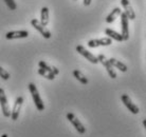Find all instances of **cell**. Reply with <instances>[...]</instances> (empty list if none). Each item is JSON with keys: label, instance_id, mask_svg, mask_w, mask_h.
<instances>
[{"label": "cell", "instance_id": "cell-1", "mask_svg": "<svg viewBox=\"0 0 146 137\" xmlns=\"http://www.w3.org/2000/svg\"><path fill=\"white\" fill-rule=\"evenodd\" d=\"M29 90H30L31 95H32V98H33V101H34V103H35L36 109L38 110V111H44V101H42V99H41V97H40L36 86H35L33 82L29 83Z\"/></svg>", "mask_w": 146, "mask_h": 137}, {"label": "cell", "instance_id": "cell-2", "mask_svg": "<svg viewBox=\"0 0 146 137\" xmlns=\"http://www.w3.org/2000/svg\"><path fill=\"white\" fill-rule=\"evenodd\" d=\"M96 58H98L99 62H101V63L105 67L107 73H108V75H109L112 79L117 78V73H115V71L113 70V67L109 62V59H107L106 56H105V55H103V54H100L99 56H96Z\"/></svg>", "mask_w": 146, "mask_h": 137}, {"label": "cell", "instance_id": "cell-3", "mask_svg": "<svg viewBox=\"0 0 146 137\" xmlns=\"http://www.w3.org/2000/svg\"><path fill=\"white\" fill-rule=\"evenodd\" d=\"M66 117H67V119L69 120L70 123H72L73 126L75 128V130H76L78 133H80V134H85V133H86V128H85V126L80 123V119L77 118L76 116L74 115L73 113H68Z\"/></svg>", "mask_w": 146, "mask_h": 137}, {"label": "cell", "instance_id": "cell-4", "mask_svg": "<svg viewBox=\"0 0 146 137\" xmlns=\"http://www.w3.org/2000/svg\"><path fill=\"white\" fill-rule=\"evenodd\" d=\"M0 107H1V111L3 113L4 117H10L11 116V111H10V107L7 103V95L4 93V90L0 88Z\"/></svg>", "mask_w": 146, "mask_h": 137}, {"label": "cell", "instance_id": "cell-5", "mask_svg": "<svg viewBox=\"0 0 146 137\" xmlns=\"http://www.w3.org/2000/svg\"><path fill=\"white\" fill-rule=\"evenodd\" d=\"M75 50H76L77 53H80L82 56H84L87 60H89V61L91 62V63H94V65H96L98 62H99V60H98V58H96V56H94V55L92 54L91 52H89L88 50H86V47H83V45H77L76 47H75Z\"/></svg>", "mask_w": 146, "mask_h": 137}, {"label": "cell", "instance_id": "cell-6", "mask_svg": "<svg viewBox=\"0 0 146 137\" xmlns=\"http://www.w3.org/2000/svg\"><path fill=\"white\" fill-rule=\"evenodd\" d=\"M31 24H32V26H33L34 29L37 30V31L44 36V38H46V39H50V38H51V36H52L51 32H50L49 30L46 29V26H44L37 19H32V20H31Z\"/></svg>", "mask_w": 146, "mask_h": 137}, {"label": "cell", "instance_id": "cell-7", "mask_svg": "<svg viewBox=\"0 0 146 137\" xmlns=\"http://www.w3.org/2000/svg\"><path fill=\"white\" fill-rule=\"evenodd\" d=\"M121 24H122V33L121 35L123 37V41H126L129 38V29H128V17L126 16L125 13H121Z\"/></svg>", "mask_w": 146, "mask_h": 137}, {"label": "cell", "instance_id": "cell-8", "mask_svg": "<svg viewBox=\"0 0 146 137\" xmlns=\"http://www.w3.org/2000/svg\"><path fill=\"white\" fill-rule=\"evenodd\" d=\"M112 43V39L109 37L105 38H100V39H91L88 41V47H108Z\"/></svg>", "mask_w": 146, "mask_h": 137}, {"label": "cell", "instance_id": "cell-9", "mask_svg": "<svg viewBox=\"0 0 146 137\" xmlns=\"http://www.w3.org/2000/svg\"><path fill=\"white\" fill-rule=\"evenodd\" d=\"M121 100H122V102L125 105V107L128 109V111H130L132 114H138V113L140 112L139 108L137 107V105H135V103L132 102L131 99L129 98V96H128L127 94H123V95L121 96Z\"/></svg>", "mask_w": 146, "mask_h": 137}, {"label": "cell", "instance_id": "cell-10", "mask_svg": "<svg viewBox=\"0 0 146 137\" xmlns=\"http://www.w3.org/2000/svg\"><path fill=\"white\" fill-rule=\"evenodd\" d=\"M23 100H25V99H23L22 96H19V97L16 98L15 103H14V108H13V110H12L11 116H10V117L12 118V120H17V119H18L19 112H20V110H21Z\"/></svg>", "mask_w": 146, "mask_h": 137}, {"label": "cell", "instance_id": "cell-11", "mask_svg": "<svg viewBox=\"0 0 146 137\" xmlns=\"http://www.w3.org/2000/svg\"><path fill=\"white\" fill-rule=\"evenodd\" d=\"M29 36V32L28 31H11V32H7L5 34V38L9 40L12 39H20V38H27Z\"/></svg>", "mask_w": 146, "mask_h": 137}, {"label": "cell", "instance_id": "cell-12", "mask_svg": "<svg viewBox=\"0 0 146 137\" xmlns=\"http://www.w3.org/2000/svg\"><path fill=\"white\" fill-rule=\"evenodd\" d=\"M121 4H122V7H124V10H125L124 13L126 14L128 19H130V20L135 19V11L132 10V7H131V5H130V3H129V1H128V0H121Z\"/></svg>", "mask_w": 146, "mask_h": 137}, {"label": "cell", "instance_id": "cell-13", "mask_svg": "<svg viewBox=\"0 0 146 137\" xmlns=\"http://www.w3.org/2000/svg\"><path fill=\"white\" fill-rule=\"evenodd\" d=\"M109 62L111 63V65H112L113 68H119L121 72H127V65H125V63H123V62H121L120 60H117V59H115V58H110L109 59Z\"/></svg>", "mask_w": 146, "mask_h": 137}, {"label": "cell", "instance_id": "cell-14", "mask_svg": "<svg viewBox=\"0 0 146 137\" xmlns=\"http://www.w3.org/2000/svg\"><path fill=\"white\" fill-rule=\"evenodd\" d=\"M39 22L44 25V26H47L48 23H49V9H48L47 7H44L42 9H41Z\"/></svg>", "mask_w": 146, "mask_h": 137}, {"label": "cell", "instance_id": "cell-15", "mask_svg": "<svg viewBox=\"0 0 146 137\" xmlns=\"http://www.w3.org/2000/svg\"><path fill=\"white\" fill-rule=\"evenodd\" d=\"M105 34L109 37L110 39H113V40H115V41H123V37H122V35L111 29L105 30Z\"/></svg>", "mask_w": 146, "mask_h": 137}, {"label": "cell", "instance_id": "cell-16", "mask_svg": "<svg viewBox=\"0 0 146 137\" xmlns=\"http://www.w3.org/2000/svg\"><path fill=\"white\" fill-rule=\"evenodd\" d=\"M121 13H122V12H121L120 7H114L112 11H111V13L107 16L106 22H107V23H111V22H113L115 19L117 18V16H119Z\"/></svg>", "mask_w": 146, "mask_h": 137}, {"label": "cell", "instance_id": "cell-17", "mask_svg": "<svg viewBox=\"0 0 146 137\" xmlns=\"http://www.w3.org/2000/svg\"><path fill=\"white\" fill-rule=\"evenodd\" d=\"M73 76H74L82 84H87L88 83V78L83 74V73L80 72V71H78V70H74V71H73Z\"/></svg>", "mask_w": 146, "mask_h": 137}, {"label": "cell", "instance_id": "cell-18", "mask_svg": "<svg viewBox=\"0 0 146 137\" xmlns=\"http://www.w3.org/2000/svg\"><path fill=\"white\" fill-rule=\"evenodd\" d=\"M38 74H39L40 76H42V77H44V78H47V79L49 80H53L55 78V75L54 74H52V73L48 72V71H44V70H42V68H38Z\"/></svg>", "mask_w": 146, "mask_h": 137}, {"label": "cell", "instance_id": "cell-19", "mask_svg": "<svg viewBox=\"0 0 146 137\" xmlns=\"http://www.w3.org/2000/svg\"><path fill=\"white\" fill-rule=\"evenodd\" d=\"M5 4H7V7L11 10V11H15L16 9H17V4L15 2V0H3Z\"/></svg>", "mask_w": 146, "mask_h": 137}, {"label": "cell", "instance_id": "cell-20", "mask_svg": "<svg viewBox=\"0 0 146 137\" xmlns=\"http://www.w3.org/2000/svg\"><path fill=\"white\" fill-rule=\"evenodd\" d=\"M0 77L3 80H9L10 77H11V75H10V73L7 72V71H5L3 68L0 67Z\"/></svg>", "mask_w": 146, "mask_h": 137}, {"label": "cell", "instance_id": "cell-21", "mask_svg": "<svg viewBox=\"0 0 146 137\" xmlns=\"http://www.w3.org/2000/svg\"><path fill=\"white\" fill-rule=\"evenodd\" d=\"M90 3H91V0H84V5H86V7L90 5Z\"/></svg>", "mask_w": 146, "mask_h": 137}, {"label": "cell", "instance_id": "cell-22", "mask_svg": "<svg viewBox=\"0 0 146 137\" xmlns=\"http://www.w3.org/2000/svg\"><path fill=\"white\" fill-rule=\"evenodd\" d=\"M143 126H145V128H146V120H145V119L143 120Z\"/></svg>", "mask_w": 146, "mask_h": 137}, {"label": "cell", "instance_id": "cell-23", "mask_svg": "<svg viewBox=\"0 0 146 137\" xmlns=\"http://www.w3.org/2000/svg\"><path fill=\"white\" fill-rule=\"evenodd\" d=\"M1 137H7V134H3V135H2Z\"/></svg>", "mask_w": 146, "mask_h": 137}]
</instances>
